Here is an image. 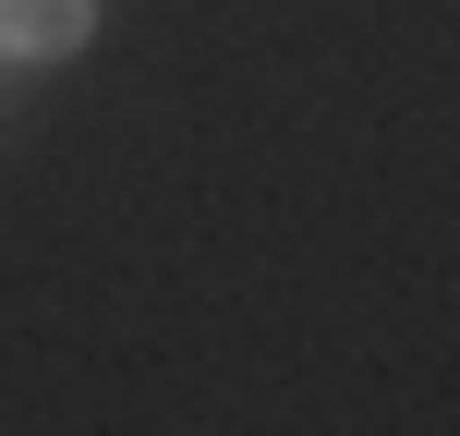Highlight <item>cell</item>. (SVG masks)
<instances>
[{
  "mask_svg": "<svg viewBox=\"0 0 460 436\" xmlns=\"http://www.w3.org/2000/svg\"><path fill=\"white\" fill-rule=\"evenodd\" d=\"M0 134H13V73H0Z\"/></svg>",
  "mask_w": 460,
  "mask_h": 436,
  "instance_id": "obj_2",
  "label": "cell"
},
{
  "mask_svg": "<svg viewBox=\"0 0 460 436\" xmlns=\"http://www.w3.org/2000/svg\"><path fill=\"white\" fill-rule=\"evenodd\" d=\"M110 0H0V73H61L97 49Z\"/></svg>",
  "mask_w": 460,
  "mask_h": 436,
  "instance_id": "obj_1",
  "label": "cell"
}]
</instances>
